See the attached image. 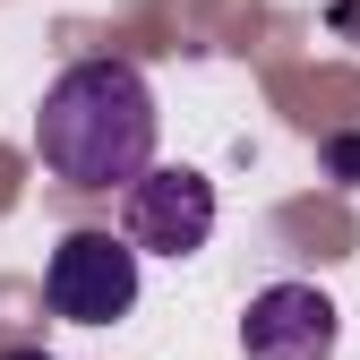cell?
I'll return each instance as SVG.
<instances>
[{
	"label": "cell",
	"mask_w": 360,
	"mask_h": 360,
	"mask_svg": "<svg viewBox=\"0 0 360 360\" xmlns=\"http://www.w3.org/2000/svg\"><path fill=\"white\" fill-rule=\"evenodd\" d=\"M326 172L335 180H360V138H326Z\"/></svg>",
	"instance_id": "5b68a950"
},
{
	"label": "cell",
	"mask_w": 360,
	"mask_h": 360,
	"mask_svg": "<svg viewBox=\"0 0 360 360\" xmlns=\"http://www.w3.org/2000/svg\"><path fill=\"white\" fill-rule=\"evenodd\" d=\"M43 300L69 326H112L138 309V249L120 232H69L43 266Z\"/></svg>",
	"instance_id": "3957f363"
},
{
	"label": "cell",
	"mask_w": 360,
	"mask_h": 360,
	"mask_svg": "<svg viewBox=\"0 0 360 360\" xmlns=\"http://www.w3.org/2000/svg\"><path fill=\"white\" fill-rule=\"evenodd\" d=\"M335 335H343V318L318 283H266L240 309V352L249 360H326Z\"/></svg>",
	"instance_id": "277c9868"
},
{
	"label": "cell",
	"mask_w": 360,
	"mask_h": 360,
	"mask_svg": "<svg viewBox=\"0 0 360 360\" xmlns=\"http://www.w3.org/2000/svg\"><path fill=\"white\" fill-rule=\"evenodd\" d=\"M120 240L138 257H198L214 240V180L189 172V163H146L138 180H129Z\"/></svg>",
	"instance_id": "7a4b0ae2"
},
{
	"label": "cell",
	"mask_w": 360,
	"mask_h": 360,
	"mask_svg": "<svg viewBox=\"0 0 360 360\" xmlns=\"http://www.w3.org/2000/svg\"><path fill=\"white\" fill-rule=\"evenodd\" d=\"M0 360H52V352H0Z\"/></svg>",
	"instance_id": "8992f818"
},
{
	"label": "cell",
	"mask_w": 360,
	"mask_h": 360,
	"mask_svg": "<svg viewBox=\"0 0 360 360\" xmlns=\"http://www.w3.org/2000/svg\"><path fill=\"white\" fill-rule=\"evenodd\" d=\"M34 155L69 189H129L155 163V86L129 60H69L34 112Z\"/></svg>",
	"instance_id": "6da1fadb"
}]
</instances>
